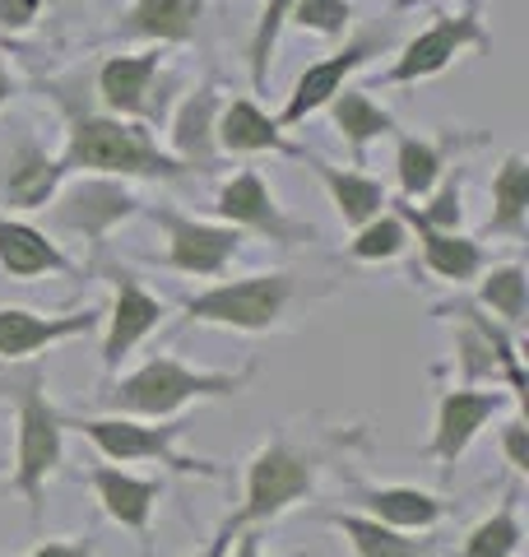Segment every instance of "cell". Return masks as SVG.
Returning a JSON list of instances; mask_svg holds the SVG:
<instances>
[{
    "label": "cell",
    "instance_id": "obj_14",
    "mask_svg": "<svg viewBox=\"0 0 529 557\" xmlns=\"http://www.w3.org/2000/svg\"><path fill=\"white\" fill-rule=\"evenodd\" d=\"M520 539H525V530H520V516H516V497H506L488 520H479V525L469 530V539L455 557H516Z\"/></svg>",
    "mask_w": 529,
    "mask_h": 557
},
{
    "label": "cell",
    "instance_id": "obj_26",
    "mask_svg": "<svg viewBox=\"0 0 529 557\" xmlns=\"http://www.w3.org/2000/svg\"><path fill=\"white\" fill-rule=\"evenodd\" d=\"M70 205H79V209H65V219L70 223H79V219H88V223H102V219H112V214H121L126 209V200L116 196V190H102V186H88V190H79Z\"/></svg>",
    "mask_w": 529,
    "mask_h": 557
},
{
    "label": "cell",
    "instance_id": "obj_32",
    "mask_svg": "<svg viewBox=\"0 0 529 557\" xmlns=\"http://www.w3.org/2000/svg\"><path fill=\"white\" fill-rule=\"evenodd\" d=\"M205 121H209V98H196L182 116V131H176V145H182L186 153H196L205 145Z\"/></svg>",
    "mask_w": 529,
    "mask_h": 557
},
{
    "label": "cell",
    "instance_id": "obj_8",
    "mask_svg": "<svg viewBox=\"0 0 529 557\" xmlns=\"http://www.w3.org/2000/svg\"><path fill=\"white\" fill-rule=\"evenodd\" d=\"M362 507L372 520L391 525L399 534L409 530H432L441 516H446V502L432 493H418V487H358Z\"/></svg>",
    "mask_w": 529,
    "mask_h": 557
},
{
    "label": "cell",
    "instance_id": "obj_20",
    "mask_svg": "<svg viewBox=\"0 0 529 557\" xmlns=\"http://www.w3.org/2000/svg\"><path fill=\"white\" fill-rule=\"evenodd\" d=\"M223 214L233 219H246V223H260V228H279L270 200H264V186L256 177H242L223 190Z\"/></svg>",
    "mask_w": 529,
    "mask_h": 557
},
{
    "label": "cell",
    "instance_id": "obj_10",
    "mask_svg": "<svg viewBox=\"0 0 529 557\" xmlns=\"http://www.w3.org/2000/svg\"><path fill=\"white\" fill-rule=\"evenodd\" d=\"M75 159L88 163V168H131V172L163 168L145 145H135L126 131L108 126V121H88V126H79V135H75Z\"/></svg>",
    "mask_w": 529,
    "mask_h": 557
},
{
    "label": "cell",
    "instance_id": "obj_28",
    "mask_svg": "<svg viewBox=\"0 0 529 557\" xmlns=\"http://www.w3.org/2000/svg\"><path fill=\"white\" fill-rule=\"evenodd\" d=\"M497 200H502V223H516L520 209H525V163L510 159L502 182H497Z\"/></svg>",
    "mask_w": 529,
    "mask_h": 557
},
{
    "label": "cell",
    "instance_id": "obj_11",
    "mask_svg": "<svg viewBox=\"0 0 529 557\" xmlns=\"http://www.w3.org/2000/svg\"><path fill=\"white\" fill-rule=\"evenodd\" d=\"M158 317H163V311H158V302L149 298V293L135 288V278L121 274V278H116V317H112L108 344H102V362H108V368H116V362L131 354V344L145 335V330L158 325Z\"/></svg>",
    "mask_w": 529,
    "mask_h": 557
},
{
    "label": "cell",
    "instance_id": "obj_22",
    "mask_svg": "<svg viewBox=\"0 0 529 557\" xmlns=\"http://www.w3.org/2000/svg\"><path fill=\"white\" fill-rule=\"evenodd\" d=\"M223 139H227L233 149H260V145H274V126H270V121H264L256 108L237 102V108L223 116Z\"/></svg>",
    "mask_w": 529,
    "mask_h": 557
},
{
    "label": "cell",
    "instance_id": "obj_21",
    "mask_svg": "<svg viewBox=\"0 0 529 557\" xmlns=\"http://www.w3.org/2000/svg\"><path fill=\"white\" fill-rule=\"evenodd\" d=\"M428 260H432V270L446 274V278H469L473 270H479V251H473L469 242L441 237V233L428 237Z\"/></svg>",
    "mask_w": 529,
    "mask_h": 557
},
{
    "label": "cell",
    "instance_id": "obj_6",
    "mask_svg": "<svg viewBox=\"0 0 529 557\" xmlns=\"http://www.w3.org/2000/svg\"><path fill=\"white\" fill-rule=\"evenodd\" d=\"M88 483H94L98 493V507L108 511L121 530H131L139 539V548H145L149 557V544H153V507L158 497H163V483L158 479H135V474H121V469L112 465H98L94 474H88Z\"/></svg>",
    "mask_w": 529,
    "mask_h": 557
},
{
    "label": "cell",
    "instance_id": "obj_31",
    "mask_svg": "<svg viewBox=\"0 0 529 557\" xmlns=\"http://www.w3.org/2000/svg\"><path fill=\"white\" fill-rule=\"evenodd\" d=\"M28 557H98V539L94 534H70V539H47Z\"/></svg>",
    "mask_w": 529,
    "mask_h": 557
},
{
    "label": "cell",
    "instance_id": "obj_2",
    "mask_svg": "<svg viewBox=\"0 0 529 557\" xmlns=\"http://www.w3.org/2000/svg\"><path fill=\"white\" fill-rule=\"evenodd\" d=\"M246 381H251V368L242 372H190L172 358H153L149 368H139L135 376H126L121 386L108 395L116 409L126 413H145V418H168L186 405V399H219V395H237Z\"/></svg>",
    "mask_w": 529,
    "mask_h": 557
},
{
    "label": "cell",
    "instance_id": "obj_15",
    "mask_svg": "<svg viewBox=\"0 0 529 557\" xmlns=\"http://www.w3.org/2000/svg\"><path fill=\"white\" fill-rule=\"evenodd\" d=\"M460 42H479V28H473V24H441V28L428 33V38H418L409 47V57L399 61L395 75L414 79V75H428V70H441L455 57V47H460Z\"/></svg>",
    "mask_w": 529,
    "mask_h": 557
},
{
    "label": "cell",
    "instance_id": "obj_9",
    "mask_svg": "<svg viewBox=\"0 0 529 557\" xmlns=\"http://www.w3.org/2000/svg\"><path fill=\"white\" fill-rule=\"evenodd\" d=\"M325 520L348 539V548L358 557H436V539H409V534H399L391 525H381V520H372V516L334 511Z\"/></svg>",
    "mask_w": 529,
    "mask_h": 557
},
{
    "label": "cell",
    "instance_id": "obj_12",
    "mask_svg": "<svg viewBox=\"0 0 529 557\" xmlns=\"http://www.w3.org/2000/svg\"><path fill=\"white\" fill-rule=\"evenodd\" d=\"M88 325H94V311L70 317V321H42L33 311H0V358H24L33 348H42L51 339H70Z\"/></svg>",
    "mask_w": 529,
    "mask_h": 557
},
{
    "label": "cell",
    "instance_id": "obj_35",
    "mask_svg": "<svg viewBox=\"0 0 529 557\" xmlns=\"http://www.w3.org/2000/svg\"><path fill=\"white\" fill-rule=\"evenodd\" d=\"M506 456H510V469H516V474H525V469H529V442H525V423H520V418L506 428Z\"/></svg>",
    "mask_w": 529,
    "mask_h": 557
},
{
    "label": "cell",
    "instance_id": "obj_4",
    "mask_svg": "<svg viewBox=\"0 0 529 557\" xmlns=\"http://www.w3.org/2000/svg\"><path fill=\"white\" fill-rule=\"evenodd\" d=\"M79 432L88 442H98V450L108 460H158V465H172L182 474H205V479H223L219 465L209 460H190L176 450V437L186 432V423H168V428H145V423H121V418H88L79 423Z\"/></svg>",
    "mask_w": 529,
    "mask_h": 557
},
{
    "label": "cell",
    "instance_id": "obj_40",
    "mask_svg": "<svg viewBox=\"0 0 529 557\" xmlns=\"http://www.w3.org/2000/svg\"><path fill=\"white\" fill-rule=\"evenodd\" d=\"M5 94H10V89H5V75H0V98H5Z\"/></svg>",
    "mask_w": 529,
    "mask_h": 557
},
{
    "label": "cell",
    "instance_id": "obj_37",
    "mask_svg": "<svg viewBox=\"0 0 529 557\" xmlns=\"http://www.w3.org/2000/svg\"><path fill=\"white\" fill-rule=\"evenodd\" d=\"M33 10H38V0H0V20L5 24H28Z\"/></svg>",
    "mask_w": 529,
    "mask_h": 557
},
{
    "label": "cell",
    "instance_id": "obj_17",
    "mask_svg": "<svg viewBox=\"0 0 529 557\" xmlns=\"http://www.w3.org/2000/svg\"><path fill=\"white\" fill-rule=\"evenodd\" d=\"M367 57V42H358V47H348L344 57H334L330 65H316V70H307L303 75V84H297V98H293V108H288V121H297L307 108H316V102H325L330 94H334V84H340L353 65H358Z\"/></svg>",
    "mask_w": 529,
    "mask_h": 557
},
{
    "label": "cell",
    "instance_id": "obj_39",
    "mask_svg": "<svg viewBox=\"0 0 529 557\" xmlns=\"http://www.w3.org/2000/svg\"><path fill=\"white\" fill-rule=\"evenodd\" d=\"M432 219H436V223H451V219H455V186H451V190H446V196H441V200H436V209H432Z\"/></svg>",
    "mask_w": 529,
    "mask_h": 557
},
{
    "label": "cell",
    "instance_id": "obj_24",
    "mask_svg": "<svg viewBox=\"0 0 529 557\" xmlns=\"http://www.w3.org/2000/svg\"><path fill=\"white\" fill-rule=\"evenodd\" d=\"M483 298L497 307L506 321H520V317H525V274H520V270L492 274V278H488V288H483Z\"/></svg>",
    "mask_w": 529,
    "mask_h": 557
},
{
    "label": "cell",
    "instance_id": "obj_1",
    "mask_svg": "<svg viewBox=\"0 0 529 557\" xmlns=\"http://www.w3.org/2000/svg\"><path fill=\"white\" fill-rule=\"evenodd\" d=\"M20 446H14V487L28 502V520L42 525V502H47V479L57 474L61 465V428L65 418L47 405L42 395V372H28L20 386Z\"/></svg>",
    "mask_w": 529,
    "mask_h": 557
},
{
    "label": "cell",
    "instance_id": "obj_3",
    "mask_svg": "<svg viewBox=\"0 0 529 557\" xmlns=\"http://www.w3.org/2000/svg\"><path fill=\"white\" fill-rule=\"evenodd\" d=\"M316 474H321V456L297 450L288 442H270L251 460V469H246V502L237 516H227L233 530H251V525H264V520H279L311 493Z\"/></svg>",
    "mask_w": 529,
    "mask_h": 557
},
{
    "label": "cell",
    "instance_id": "obj_38",
    "mask_svg": "<svg viewBox=\"0 0 529 557\" xmlns=\"http://www.w3.org/2000/svg\"><path fill=\"white\" fill-rule=\"evenodd\" d=\"M223 557H264L260 553V530H237V548H227Z\"/></svg>",
    "mask_w": 529,
    "mask_h": 557
},
{
    "label": "cell",
    "instance_id": "obj_7",
    "mask_svg": "<svg viewBox=\"0 0 529 557\" xmlns=\"http://www.w3.org/2000/svg\"><path fill=\"white\" fill-rule=\"evenodd\" d=\"M502 409V395L497 391H451L441 399V418H436V437L428 446V456H436L441 465H455L465 456V446L473 442V432H479L492 413Z\"/></svg>",
    "mask_w": 529,
    "mask_h": 557
},
{
    "label": "cell",
    "instance_id": "obj_23",
    "mask_svg": "<svg viewBox=\"0 0 529 557\" xmlns=\"http://www.w3.org/2000/svg\"><path fill=\"white\" fill-rule=\"evenodd\" d=\"M334 196H340V209L344 219H367L372 209L381 205V186L377 182H358V177H340V172H325Z\"/></svg>",
    "mask_w": 529,
    "mask_h": 557
},
{
    "label": "cell",
    "instance_id": "obj_5",
    "mask_svg": "<svg viewBox=\"0 0 529 557\" xmlns=\"http://www.w3.org/2000/svg\"><path fill=\"white\" fill-rule=\"evenodd\" d=\"M284 302H288V274H264V278H246V284L205 293V298L190 302V317L242 325V330H264L284 311Z\"/></svg>",
    "mask_w": 529,
    "mask_h": 557
},
{
    "label": "cell",
    "instance_id": "obj_36",
    "mask_svg": "<svg viewBox=\"0 0 529 557\" xmlns=\"http://www.w3.org/2000/svg\"><path fill=\"white\" fill-rule=\"evenodd\" d=\"M233 539H237V530H233V520H223V525H219V534H214V539H209V544H205L200 553H190V557H223L227 548H233Z\"/></svg>",
    "mask_w": 529,
    "mask_h": 557
},
{
    "label": "cell",
    "instance_id": "obj_34",
    "mask_svg": "<svg viewBox=\"0 0 529 557\" xmlns=\"http://www.w3.org/2000/svg\"><path fill=\"white\" fill-rule=\"evenodd\" d=\"M47 182H51V168H47V163H38V159H28V163H24V172H14V190H20L24 200H38Z\"/></svg>",
    "mask_w": 529,
    "mask_h": 557
},
{
    "label": "cell",
    "instance_id": "obj_18",
    "mask_svg": "<svg viewBox=\"0 0 529 557\" xmlns=\"http://www.w3.org/2000/svg\"><path fill=\"white\" fill-rule=\"evenodd\" d=\"M190 20H196V0H139L135 28L163 33V38H186Z\"/></svg>",
    "mask_w": 529,
    "mask_h": 557
},
{
    "label": "cell",
    "instance_id": "obj_27",
    "mask_svg": "<svg viewBox=\"0 0 529 557\" xmlns=\"http://www.w3.org/2000/svg\"><path fill=\"white\" fill-rule=\"evenodd\" d=\"M399 177H404V186H409V190H422V186H428L432 182V172H436V153L428 149V145H414V139H409V145H404L399 149Z\"/></svg>",
    "mask_w": 529,
    "mask_h": 557
},
{
    "label": "cell",
    "instance_id": "obj_25",
    "mask_svg": "<svg viewBox=\"0 0 529 557\" xmlns=\"http://www.w3.org/2000/svg\"><path fill=\"white\" fill-rule=\"evenodd\" d=\"M340 126H344L353 139H367V135H381L385 126H391V116L377 112L362 94H348V98L340 102Z\"/></svg>",
    "mask_w": 529,
    "mask_h": 557
},
{
    "label": "cell",
    "instance_id": "obj_29",
    "mask_svg": "<svg viewBox=\"0 0 529 557\" xmlns=\"http://www.w3.org/2000/svg\"><path fill=\"white\" fill-rule=\"evenodd\" d=\"M297 20L311 24V28H325V33H334V28H344L348 10L340 5V0H303V5H297Z\"/></svg>",
    "mask_w": 529,
    "mask_h": 557
},
{
    "label": "cell",
    "instance_id": "obj_30",
    "mask_svg": "<svg viewBox=\"0 0 529 557\" xmlns=\"http://www.w3.org/2000/svg\"><path fill=\"white\" fill-rule=\"evenodd\" d=\"M399 223H381V228H367L358 242H353V251H358V256H367V260H372V256H395L399 251Z\"/></svg>",
    "mask_w": 529,
    "mask_h": 557
},
{
    "label": "cell",
    "instance_id": "obj_16",
    "mask_svg": "<svg viewBox=\"0 0 529 557\" xmlns=\"http://www.w3.org/2000/svg\"><path fill=\"white\" fill-rule=\"evenodd\" d=\"M0 260H5V270H10V274H24V278L61 265V256L51 251L38 233L14 228V223H0Z\"/></svg>",
    "mask_w": 529,
    "mask_h": 557
},
{
    "label": "cell",
    "instance_id": "obj_19",
    "mask_svg": "<svg viewBox=\"0 0 529 557\" xmlns=\"http://www.w3.org/2000/svg\"><path fill=\"white\" fill-rule=\"evenodd\" d=\"M149 75H153V61H112L102 70V89H108L116 108H139Z\"/></svg>",
    "mask_w": 529,
    "mask_h": 557
},
{
    "label": "cell",
    "instance_id": "obj_33",
    "mask_svg": "<svg viewBox=\"0 0 529 557\" xmlns=\"http://www.w3.org/2000/svg\"><path fill=\"white\" fill-rule=\"evenodd\" d=\"M293 0H270V10H264V24H260V38H256V75H264V57H270V42H274V28L284 20V10Z\"/></svg>",
    "mask_w": 529,
    "mask_h": 557
},
{
    "label": "cell",
    "instance_id": "obj_13",
    "mask_svg": "<svg viewBox=\"0 0 529 557\" xmlns=\"http://www.w3.org/2000/svg\"><path fill=\"white\" fill-rule=\"evenodd\" d=\"M172 228V260L182 270H196V274H214L227 251L237 247L233 233H214V228H196V223H182V219H168Z\"/></svg>",
    "mask_w": 529,
    "mask_h": 557
}]
</instances>
